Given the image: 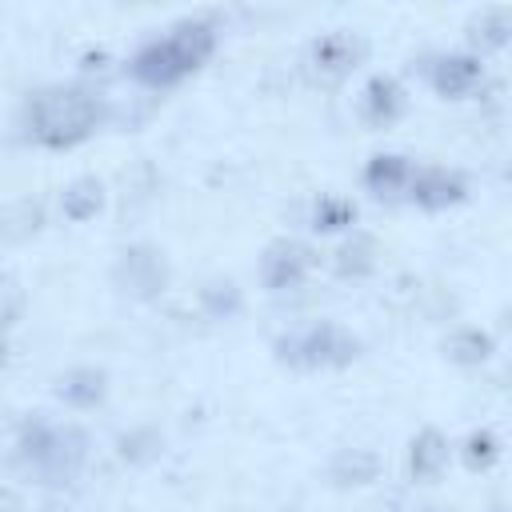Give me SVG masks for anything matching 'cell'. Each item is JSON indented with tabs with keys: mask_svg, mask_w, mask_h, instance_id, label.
<instances>
[{
	"mask_svg": "<svg viewBox=\"0 0 512 512\" xmlns=\"http://www.w3.org/2000/svg\"><path fill=\"white\" fill-rule=\"evenodd\" d=\"M60 396L76 408H92L104 396V372L96 368H72L68 376H60Z\"/></svg>",
	"mask_w": 512,
	"mask_h": 512,
	"instance_id": "7c38bea8",
	"label": "cell"
},
{
	"mask_svg": "<svg viewBox=\"0 0 512 512\" xmlns=\"http://www.w3.org/2000/svg\"><path fill=\"white\" fill-rule=\"evenodd\" d=\"M412 164L404 160V156H376L372 164H368V172H364V180H368V188L376 192V196H396V192H404L408 184H412Z\"/></svg>",
	"mask_w": 512,
	"mask_h": 512,
	"instance_id": "9c48e42d",
	"label": "cell"
},
{
	"mask_svg": "<svg viewBox=\"0 0 512 512\" xmlns=\"http://www.w3.org/2000/svg\"><path fill=\"white\" fill-rule=\"evenodd\" d=\"M16 312H20V292L12 280H0V332L16 320Z\"/></svg>",
	"mask_w": 512,
	"mask_h": 512,
	"instance_id": "ffe728a7",
	"label": "cell"
},
{
	"mask_svg": "<svg viewBox=\"0 0 512 512\" xmlns=\"http://www.w3.org/2000/svg\"><path fill=\"white\" fill-rule=\"evenodd\" d=\"M508 36V12H488L484 16V44L488 48H500Z\"/></svg>",
	"mask_w": 512,
	"mask_h": 512,
	"instance_id": "44dd1931",
	"label": "cell"
},
{
	"mask_svg": "<svg viewBox=\"0 0 512 512\" xmlns=\"http://www.w3.org/2000/svg\"><path fill=\"white\" fill-rule=\"evenodd\" d=\"M20 452L36 464L40 476L68 480L84 464V436L76 428H44V424H36L32 432H24Z\"/></svg>",
	"mask_w": 512,
	"mask_h": 512,
	"instance_id": "3957f363",
	"label": "cell"
},
{
	"mask_svg": "<svg viewBox=\"0 0 512 512\" xmlns=\"http://www.w3.org/2000/svg\"><path fill=\"white\" fill-rule=\"evenodd\" d=\"M408 192H412V200L424 204V208H448V204H456V200L464 196V180L452 176V172H444V168H428V172L412 176Z\"/></svg>",
	"mask_w": 512,
	"mask_h": 512,
	"instance_id": "52a82bcc",
	"label": "cell"
},
{
	"mask_svg": "<svg viewBox=\"0 0 512 512\" xmlns=\"http://www.w3.org/2000/svg\"><path fill=\"white\" fill-rule=\"evenodd\" d=\"M496 456H500V448H496V440H492L488 432H476V436H468V448H464V460H468V468H488Z\"/></svg>",
	"mask_w": 512,
	"mask_h": 512,
	"instance_id": "ac0fdd59",
	"label": "cell"
},
{
	"mask_svg": "<svg viewBox=\"0 0 512 512\" xmlns=\"http://www.w3.org/2000/svg\"><path fill=\"white\" fill-rule=\"evenodd\" d=\"M212 44H216L212 28L200 24V20H188V24L172 28L164 40L144 44V48L136 52V60H132V72H136L144 84H152V88L176 84L180 76H188V72L212 52Z\"/></svg>",
	"mask_w": 512,
	"mask_h": 512,
	"instance_id": "7a4b0ae2",
	"label": "cell"
},
{
	"mask_svg": "<svg viewBox=\"0 0 512 512\" xmlns=\"http://www.w3.org/2000/svg\"><path fill=\"white\" fill-rule=\"evenodd\" d=\"M480 76H484V68H480L476 56H448V60L436 64L432 80H436V88L444 96H464V92H472L480 84Z\"/></svg>",
	"mask_w": 512,
	"mask_h": 512,
	"instance_id": "ba28073f",
	"label": "cell"
},
{
	"mask_svg": "<svg viewBox=\"0 0 512 512\" xmlns=\"http://www.w3.org/2000/svg\"><path fill=\"white\" fill-rule=\"evenodd\" d=\"M352 56H356V48H352V40H344V36H324L320 44H316V68L324 72V76H340V72H348V64H352Z\"/></svg>",
	"mask_w": 512,
	"mask_h": 512,
	"instance_id": "9a60e30c",
	"label": "cell"
},
{
	"mask_svg": "<svg viewBox=\"0 0 512 512\" xmlns=\"http://www.w3.org/2000/svg\"><path fill=\"white\" fill-rule=\"evenodd\" d=\"M372 240L368 236H356V240H348L340 252H336V268H340V276H364V272H372Z\"/></svg>",
	"mask_w": 512,
	"mask_h": 512,
	"instance_id": "2e32d148",
	"label": "cell"
},
{
	"mask_svg": "<svg viewBox=\"0 0 512 512\" xmlns=\"http://www.w3.org/2000/svg\"><path fill=\"white\" fill-rule=\"evenodd\" d=\"M400 108H404V96H400L396 80L376 76V80L368 84V92H364V116H368L372 124H388V120L400 116Z\"/></svg>",
	"mask_w": 512,
	"mask_h": 512,
	"instance_id": "30bf717a",
	"label": "cell"
},
{
	"mask_svg": "<svg viewBox=\"0 0 512 512\" xmlns=\"http://www.w3.org/2000/svg\"><path fill=\"white\" fill-rule=\"evenodd\" d=\"M328 476H332L340 488H348V484H368V480L376 476V456L364 452V448H344V452H336Z\"/></svg>",
	"mask_w": 512,
	"mask_h": 512,
	"instance_id": "4fadbf2b",
	"label": "cell"
},
{
	"mask_svg": "<svg viewBox=\"0 0 512 512\" xmlns=\"http://www.w3.org/2000/svg\"><path fill=\"white\" fill-rule=\"evenodd\" d=\"M100 204H104V188H100V180H92V176H80V180H72V184L64 188V216H72V220L96 216Z\"/></svg>",
	"mask_w": 512,
	"mask_h": 512,
	"instance_id": "5bb4252c",
	"label": "cell"
},
{
	"mask_svg": "<svg viewBox=\"0 0 512 512\" xmlns=\"http://www.w3.org/2000/svg\"><path fill=\"white\" fill-rule=\"evenodd\" d=\"M0 512H24V504L12 488H0Z\"/></svg>",
	"mask_w": 512,
	"mask_h": 512,
	"instance_id": "7402d4cb",
	"label": "cell"
},
{
	"mask_svg": "<svg viewBox=\"0 0 512 512\" xmlns=\"http://www.w3.org/2000/svg\"><path fill=\"white\" fill-rule=\"evenodd\" d=\"M116 280L124 284V292L148 300V296H156V292L168 284V268H164V260H160L156 248L136 244V248H128V252L120 256V264H116Z\"/></svg>",
	"mask_w": 512,
	"mask_h": 512,
	"instance_id": "5b68a950",
	"label": "cell"
},
{
	"mask_svg": "<svg viewBox=\"0 0 512 512\" xmlns=\"http://www.w3.org/2000/svg\"><path fill=\"white\" fill-rule=\"evenodd\" d=\"M280 348H284L288 360H300V364H328V360L356 356V344L340 328H332V324H312V328L296 332L292 340H284Z\"/></svg>",
	"mask_w": 512,
	"mask_h": 512,
	"instance_id": "277c9868",
	"label": "cell"
},
{
	"mask_svg": "<svg viewBox=\"0 0 512 512\" xmlns=\"http://www.w3.org/2000/svg\"><path fill=\"white\" fill-rule=\"evenodd\" d=\"M444 460H448V440L440 436V432H420L416 440H412V472L420 476V480H436L440 476V468H444Z\"/></svg>",
	"mask_w": 512,
	"mask_h": 512,
	"instance_id": "8fae6325",
	"label": "cell"
},
{
	"mask_svg": "<svg viewBox=\"0 0 512 512\" xmlns=\"http://www.w3.org/2000/svg\"><path fill=\"white\" fill-rule=\"evenodd\" d=\"M348 220H352V204H344V200H324L316 208V228H340Z\"/></svg>",
	"mask_w": 512,
	"mask_h": 512,
	"instance_id": "d6986e66",
	"label": "cell"
},
{
	"mask_svg": "<svg viewBox=\"0 0 512 512\" xmlns=\"http://www.w3.org/2000/svg\"><path fill=\"white\" fill-rule=\"evenodd\" d=\"M100 124V100L84 88H44L28 100V128L48 148H68Z\"/></svg>",
	"mask_w": 512,
	"mask_h": 512,
	"instance_id": "6da1fadb",
	"label": "cell"
},
{
	"mask_svg": "<svg viewBox=\"0 0 512 512\" xmlns=\"http://www.w3.org/2000/svg\"><path fill=\"white\" fill-rule=\"evenodd\" d=\"M308 264H312V252L304 248V244H296V240H280V244H272L268 252H264V264H260V276H264V284L268 288H292V284H300L304 280V272H308Z\"/></svg>",
	"mask_w": 512,
	"mask_h": 512,
	"instance_id": "8992f818",
	"label": "cell"
},
{
	"mask_svg": "<svg viewBox=\"0 0 512 512\" xmlns=\"http://www.w3.org/2000/svg\"><path fill=\"white\" fill-rule=\"evenodd\" d=\"M488 352H492V340L476 328H464L448 340V356L460 360V364H480V360H488Z\"/></svg>",
	"mask_w": 512,
	"mask_h": 512,
	"instance_id": "e0dca14e",
	"label": "cell"
}]
</instances>
